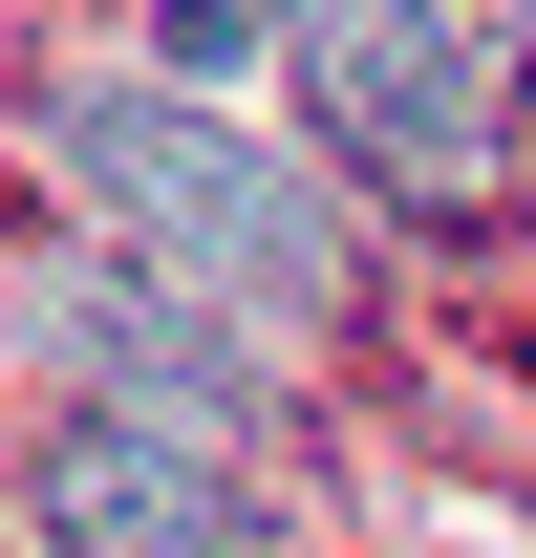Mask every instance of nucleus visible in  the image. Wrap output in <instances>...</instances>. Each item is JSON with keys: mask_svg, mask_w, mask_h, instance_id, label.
Listing matches in <instances>:
<instances>
[{"mask_svg": "<svg viewBox=\"0 0 536 558\" xmlns=\"http://www.w3.org/2000/svg\"><path fill=\"white\" fill-rule=\"evenodd\" d=\"M44 150H65L86 215H130L172 279L258 301V323H343L365 301V236L322 215V172H279L258 130H215L194 86H44Z\"/></svg>", "mask_w": 536, "mask_h": 558, "instance_id": "1", "label": "nucleus"}, {"mask_svg": "<svg viewBox=\"0 0 536 558\" xmlns=\"http://www.w3.org/2000/svg\"><path fill=\"white\" fill-rule=\"evenodd\" d=\"M279 44H301L322 130L365 150L387 194L451 215L472 172H494V86H472V22H451V0H279Z\"/></svg>", "mask_w": 536, "mask_h": 558, "instance_id": "2", "label": "nucleus"}, {"mask_svg": "<svg viewBox=\"0 0 536 558\" xmlns=\"http://www.w3.org/2000/svg\"><path fill=\"white\" fill-rule=\"evenodd\" d=\"M0 323H22L44 365H86V387H108L130 429L172 409L194 451H215V429H258V409H279V387H258V344H215L194 301H172V279H130V258H22V301H0Z\"/></svg>", "mask_w": 536, "mask_h": 558, "instance_id": "3", "label": "nucleus"}, {"mask_svg": "<svg viewBox=\"0 0 536 558\" xmlns=\"http://www.w3.org/2000/svg\"><path fill=\"white\" fill-rule=\"evenodd\" d=\"M22 515H44L65 558H301L258 515V473H215L194 429H130V409L44 429V451H22Z\"/></svg>", "mask_w": 536, "mask_h": 558, "instance_id": "4", "label": "nucleus"}]
</instances>
